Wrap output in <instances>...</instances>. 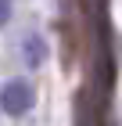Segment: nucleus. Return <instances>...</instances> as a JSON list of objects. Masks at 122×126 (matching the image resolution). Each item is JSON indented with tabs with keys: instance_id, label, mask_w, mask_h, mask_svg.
Listing matches in <instances>:
<instances>
[{
	"instance_id": "f257e3e1",
	"label": "nucleus",
	"mask_w": 122,
	"mask_h": 126,
	"mask_svg": "<svg viewBox=\"0 0 122 126\" xmlns=\"http://www.w3.org/2000/svg\"><path fill=\"white\" fill-rule=\"evenodd\" d=\"M32 105H36V90H32L29 79H7V83H4V90H0V108H4L7 115H25V112H32Z\"/></svg>"
},
{
	"instance_id": "f03ea898",
	"label": "nucleus",
	"mask_w": 122,
	"mask_h": 126,
	"mask_svg": "<svg viewBox=\"0 0 122 126\" xmlns=\"http://www.w3.org/2000/svg\"><path fill=\"white\" fill-rule=\"evenodd\" d=\"M22 58H25L29 68H40L43 61H47V43H43L40 32H29V36L22 40Z\"/></svg>"
},
{
	"instance_id": "7ed1b4c3",
	"label": "nucleus",
	"mask_w": 122,
	"mask_h": 126,
	"mask_svg": "<svg viewBox=\"0 0 122 126\" xmlns=\"http://www.w3.org/2000/svg\"><path fill=\"white\" fill-rule=\"evenodd\" d=\"M11 22V0H0V25Z\"/></svg>"
}]
</instances>
